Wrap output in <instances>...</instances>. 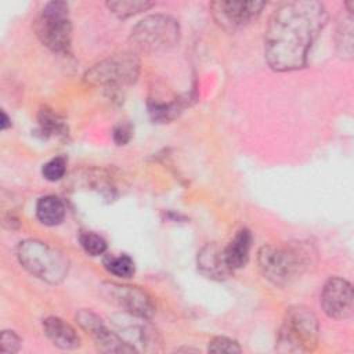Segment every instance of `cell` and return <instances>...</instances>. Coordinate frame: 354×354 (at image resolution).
I'll use <instances>...</instances> for the list:
<instances>
[{"instance_id":"obj_10","label":"cell","mask_w":354,"mask_h":354,"mask_svg":"<svg viewBox=\"0 0 354 354\" xmlns=\"http://www.w3.org/2000/svg\"><path fill=\"white\" fill-rule=\"evenodd\" d=\"M264 7V1L218 0L210 4V11L220 26L228 30H234L256 19Z\"/></svg>"},{"instance_id":"obj_2","label":"cell","mask_w":354,"mask_h":354,"mask_svg":"<svg viewBox=\"0 0 354 354\" xmlns=\"http://www.w3.org/2000/svg\"><path fill=\"white\" fill-rule=\"evenodd\" d=\"M314 249L307 242L266 245L257 254L259 270L266 279L285 286L299 278L310 266Z\"/></svg>"},{"instance_id":"obj_22","label":"cell","mask_w":354,"mask_h":354,"mask_svg":"<svg viewBox=\"0 0 354 354\" xmlns=\"http://www.w3.org/2000/svg\"><path fill=\"white\" fill-rule=\"evenodd\" d=\"M66 171V159L62 156H57L50 159L43 165L41 173L43 177L48 181H58L65 176Z\"/></svg>"},{"instance_id":"obj_15","label":"cell","mask_w":354,"mask_h":354,"mask_svg":"<svg viewBox=\"0 0 354 354\" xmlns=\"http://www.w3.org/2000/svg\"><path fill=\"white\" fill-rule=\"evenodd\" d=\"M88 335L93 337L95 347L102 353H136L134 347H131L118 332L111 330L104 322Z\"/></svg>"},{"instance_id":"obj_7","label":"cell","mask_w":354,"mask_h":354,"mask_svg":"<svg viewBox=\"0 0 354 354\" xmlns=\"http://www.w3.org/2000/svg\"><path fill=\"white\" fill-rule=\"evenodd\" d=\"M140 73V61L133 53L113 54L95 65L86 73L84 80L93 86L123 87L134 83Z\"/></svg>"},{"instance_id":"obj_24","label":"cell","mask_w":354,"mask_h":354,"mask_svg":"<svg viewBox=\"0 0 354 354\" xmlns=\"http://www.w3.org/2000/svg\"><path fill=\"white\" fill-rule=\"evenodd\" d=\"M21 348V339L14 330H3L0 336L1 353H17Z\"/></svg>"},{"instance_id":"obj_13","label":"cell","mask_w":354,"mask_h":354,"mask_svg":"<svg viewBox=\"0 0 354 354\" xmlns=\"http://www.w3.org/2000/svg\"><path fill=\"white\" fill-rule=\"evenodd\" d=\"M198 268L203 275L212 279H225L231 274L223 249L216 243H207L201 249L198 253Z\"/></svg>"},{"instance_id":"obj_11","label":"cell","mask_w":354,"mask_h":354,"mask_svg":"<svg viewBox=\"0 0 354 354\" xmlns=\"http://www.w3.org/2000/svg\"><path fill=\"white\" fill-rule=\"evenodd\" d=\"M321 306L324 313L333 319H347L354 311L353 286L340 277L329 278L321 292Z\"/></svg>"},{"instance_id":"obj_8","label":"cell","mask_w":354,"mask_h":354,"mask_svg":"<svg viewBox=\"0 0 354 354\" xmlns=\"http://www.w3.org/2000/svg\"><path fill=\"white\" fill-rule=\"evenodd\" d=\"M101 288L104 296L124 313L147 319L155 314V304L151 296L137 286L106 282Z\"/></svg>"},{"instance_id":"obj_5","label":"cell","mask_w":354,"mask_h":354,"mask_svg":"<svg viewBox=\"0 0 354 354\" xmlns=\"http://www.w3.org/2000/svg\"><path fill=\"white\" fill-rule=\"evenodd\" d=\"M180 25L174 18L155 14L134 25L129 40L140 53L159 54L176 47L180 41Z\"/></svg>"},{"instance_id":"obj_17","label":"cell","mask_w":354,"mask_h":354,"mask_svg":"<svg viewBox=\"0 0 354 354\" xmlns=\"http://www.w3.org/2000/svg\"><path fill=\"white\" fill-rule=\"evenodd\" d=\"M353 12L347 11L340 15L336 28V48L342 58L351 59L353 58Z\"/></svg>"},{"instance_id":"obj_3","label":"cell","mask_w":354,"mask_h":354,"mask_svg":"<svg viewBox=\"0 0 354 354\" xmlns=\"http://www.w3.org/2000/svg\"><path fill=\"white\" fill-rule=\"evenodd\" d=\"M19 264L47 283L62 282L69 271V261L62 252L37 239H25L17 248Z\"/></svg>"},{"instance_id":"obj_23","label":"cell","mask_w":354,"mask_h":354,"mask_svg":"<svg viewBox=\"0 0 354 354\" xmlns=\"http://www.w3.org/2000/svg\"><path fill=\"white\" fill-rule=\"evenodd\" d=\"M209 351L210 353L235 354V353H241L242 348L236 340H232L225 336H217L209 342Z\"/></svg>"},{"instance_id":"obj_20","label":"cell","mask_w":354,"mask_h":354,"mask_svg":"<svg viewBox=\"0 0 354 354\" xmlns=\"http://www.w3.org/2000/svg\"><path fill=\"white\" fill-rule=\"evenodd\" d=\"M39 124L44 134L47 136H57L65 134V124L64 122L54 113L51 109H43L39 115Z\"/></svg>"},{"instance_id":"obj_9","label":"cell","mask_w":354,"mask_h":354,"mask_svg":"<svg viewBox=\"0 0 354 354\" xmlns=\"http://www.w3.org/2000/svg\"><path fill=\"white\" fill-rule=\"evenodd\" d=\"M112 324L116 332L131 347H134L136 351L156 350V344L159 342L158 332L148 324L147 318L123 311V314L112 317Z\"/></svg>"},{"instance_id":"obj_12","label":"cell","mask_w":354,"mask_h":354,"mask_svg":"<svg viewBox=\"0 0 354 354\" xmlns=\"http://www.w3.org/2000/svg\"><path fill=\"white\" fill-rule=\"evenodd\" d=\"M43 330L47 339L62 350H73L80 346L77 332L59 317H47L43 319Z\"/></svg>"},{"instance_id":"obj_14","label":"cell","mask_w":354,"mask_h":354,"mask_svg":"<svg viewBox=\"0 0 354 354\" xmlns=\"http://www.w3.org/2000/svg\"><path fill=\"white\" fill-rule=\"evenodd\" d=\"M252 246V234L246 228H241L230 243L223 249L225 263L231 271L242 268L249 260Z\"/></svg>"},{"instance_id":"obj_18","label":"cell","mask_w":354,"mask_h":354,"mask_svg":"<svg viewBox=\"0 0 354 354\" xmlns=\"http://www.w3.org/2000/svg\"><path fill=\"white\" fill-rule=\"evenodd\" d=\"M104 266L108 270V272H111L112 275L119 277V278H130V277H133V274L136 271L134 261L127 254L109 256L105 259Z\"/></svg>"},{"instance_id":"obj_26","label":"cell","mask_w":354,"mask_h":354,"mask_svg":"<svg viewBox=\"0 0 354 354\" xmlns=\"http://www.w3.org/2000/svg\"><path fill=\"white\" fill-rule=\"evenodd\" d=\"M8 126H11V122L4 111H1V130H6Z\"/></svg>"},{"instance_id":"obj_1","label":"cell","mask_w":354,"mask_h":354,"mask_svg":"<svg viewBox=\"0 0 354 354\" xmlns=\"http://www.w3.org/2000/svg\"><path fill=\"white\" fill-rule=\"evenodd\" d=\"M326 21V8L317 0L282 3L272 12L264 36V55L270 68L278 72L303 68Z\"/></svg>"},{"instance_id":"obj_25","label":"cell","mask_w":354,"mask_h":354,"mask_svg":"<svg viewBox=\"0 0 354 354\" xmlns=\"http://www.w3.org/2000/svg\"><path fill=\"white\" fill-rule=\"evenodd\" d=\"M131 137V127L130 124H119L113 130V138L119 145L126 144Z\"/></svg>"},{"instance_id":"obj_4","label":"cell","mask_w":354,"mask_h":354,"mask_svg":"<svg viewBox=\"0 0 354 354\" xmlns=\"http://www.w3.org/2000/svg\"><path fill=\"white\" fill-rule=\"evenodd\" d=\"M318 333L317 317L308 307H289L278 332L277 350L281 353L311 351L318 344Z\"/></svg>"},{"instance_id":"obj_19","label":"cell","mask_w":354,"mask_h":354,"mask_svg":"<svg viewBox=\"0 0 354 354\" xmlns=\"http://www.w3.org/2000/svg\"><path fill=\"white\" fill-rule=\"evenodd\" d=\"M108 8L118 15L119 18H129L141 11H147L153 6L151 1H136V0H119V1H108Z\"/></svg>"},{"instance_id":"obj_6","label":"cell","mask_w":354,"mask_h":354,"mask_svg":"<svg viewBox=\"0 0 354 354\" xmlns=\"http://www.w3.org/2000/svg\"><path fill=\"white\" fill-rule=\"evenodd\" d=\"M35 30L40 41L51 51L59 54L69 53L72 24L68 4L65 1L47 3L35 22Z\"/></svg>"},{"instance_id":"obj_16","label":"cell","mask_w":354,"mask_h":354,"mask_svg":"<svg viewBox=\"0 0 354 354\" xmlns=\"http://www.w3.org/2000/svg\"><path fill=\"white\" fill-rule=\"evenodd\" d=\"M36 216L39 221L44 225H50V227L58 225L65 218L64 202L54 195L43 196L37 201Z\"/></svg>"},{"instance_id":"obj_21","label":"cell","mask_w":354,"mask_h":354,"mask_svg":"<svg viewBox=\"0 0 354 354\" xmlns=\"http://www.w3.org/2000/svg\"><path fill=\"white\" fill-rule=\"evenodd\" d=\"M79 239H80L82 248L90 256H100V254L105 253V250H106L105 239L95 232H91V231L82 232Z\"/></svg>"}]
</instances>
